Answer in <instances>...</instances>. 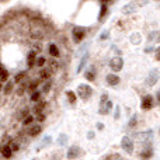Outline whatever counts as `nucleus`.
<instances>
[{
  "instance_id": "obj_3",
  "label": "nucleus",
  "mask_w": 160,
  "mask_h": 160,
  "mask_svg": "<svg viewBox=\"0 0 160 160\" xmlns=\"http://www.w3.org/2000/svg\"><path fill=\"white\" fill-rule=\"evenodd\" d=\"M121 146H122V149H124L125 152L131 153L133 150V142L131 141L129 138H124L122 139V142H121Z\"/></svg>"
},
{
  "instance_id": "obj_22",
  "label": "nucleus",
  "mask_w": 160,
  "mask_h": 160,
  "mask_svg": "<svg viewBox=\"0 0 160 160\" xmlns=\"http://www.w3.org/2000/svg\"><path fill=\"white\" fill-rule=\"evenodd\" d=\"M32 117H31V115H28V117H25V118H24V121H22V122H24V125H30L31 124V122H32Z\"/></svg>"
},
{
  "instance_id": "obj_21",
  "label": "nucleus",
  "mask_w": 160,
  "mask_h": 160,
  "mask_svg": "<svg viewBox=\"0 0 160 160\" xmlns=\"http://www.w3.org/2000/svg\"><path fill=\"white\" fill-rule=\"evenodd\" d=\"M86 78H87L88 80H94V78H96V73L93 75V70H88V72L86 73Z\"/></svg>"
},
{
  "instance_id": "obj_7",
  "label": "nucleus",
  "mask_w": 160,
  "mask_h": 160,
  "mask_svg": "<svg viewBox=\"0 0 160 160\" xmlns=\"http://www.w3.org/2000/svg\"><path fill=\"white\" fill-rule=\"evenodd\" d=\"M142 107L145 108V110H149V108H152L153 107V100H152V97L150 96H146L143 98V102H142Z\"/></svg>"
},
{
  "instance_id": "obj_1",
  "label": "nucleus",
  "mask_w": 160,
  "mask_h": 160,
  "mask_svg": "<svg viewBox=\"0 0 160 160\" xmlns=\"http://www.w3.org/2000/svg\"><path fill=\"white\" fill-rule=\"evenodd\" d=\"M78 91H79V94H80V97H82V98H88V97L91 96V93H93L91 87H90V86H87V84L79 86Z\"/></svg>"
},
{
  "instance_id": "obj_5",
  "label": "nucleus",
  "mask_w": 160,
  "mask_h": 160,
  "mask_svg": "<svg viewBox=\"0 0 160 160\" xmlns=\"http://www.w3.org/2000/svg\"><path fill=\"white\" fill-rule=\"evenodd\" d=\"M80 148H78V146H72L69 149V152H68V158L69 159H76V158H79L80 156Z\"/></svg>"
},
{
  "instance_id": "obj_8",
  "label": "nucleus",
  "mask_w": 160,
  "mask_h": 160,
  "mask_svg": "<svg viewBox=\"0 0 160 160\" xmlns=\"http://www.w3.org/2000/svg\"><path fill=\"white\" fill-rule=\"evenodd\" d=\"M39 132H41V127L39 125H34V127H31L28 129V135L30 136H37Z\"/></svg>"
},
{
  "instance_id": "obj_25",
  "label": "nucleus",
  "mask_w": 160,
  "mask_h": 160,
  "mask_svg": "<svg viewBox=\"0 0 160 160\" xmlns=\"http://www.w3.org/2000/svg\"><path fill=\"white\" fill-rule=\"evenodd\" d=\"M37 119H38L39 122H42V121H44V119H45V115H44V114H42V112H38V115H37Z\"/></svg>"
},
{
  "instance_id": "obj_11",
  "label": "nucleus",
  "mask_w": 160,
  "mask_h": 160,
  "mask_svg": "<svg viewBox=\"0 0 160 160\" xmlns=\"http://www.w3.org/2000/svg\"><path fill=\"white\" fill-rule=\"evenodd\" d=\"M34 63H35V51H31L28 55V66H34Z\"/></svg>"
},
{
  "instance_id": "obj_26",
  "label": "nucleus",
  "mask_w": 160,
  "mask_h": 160,
  "mask_svg": "<svg viewBox=\"0 0 160 160\" xmlns=\"http://www.w3.org/2000/svg\"><path fill=\"white\" fill-rule=\"evenodd\" d=\"M24 76H25V73H24V72H20V75L16 78V83H17V82H20V80L24 78Z\"/></svg>"
},
{
  "instance_id": "obj_28",
  "label": "nucleus",
  "mask_w": 160,
  "mask_h": 160,
  "mask_svg": "<svg viewBox=\"0 0 160 160\" xmlns=\"http://www.w3.org/2000/svg\"><path fill=\"white\" fill-rule=\"evenodd\" d=\"M51 88V83H45V86H44V91H48Z\"/></svg>"
},
{
  "instance_id": "obj_4",
  "label": "nucleus",
  "mask_w": 160,
  "mask_h": 160,
  "mask_svg": "<svg viewBox=\"0 0 160 160\" xmlns=\"http://www.w3.org/2000/svg\"><path fill=\"white\" fill-rule=\"evenodd\" d=\"M73 37H75V41L76 42H80L83 38H84V30H83V28L76 27L75 30H73Z\"/></svg>"
},
{
  "instance_id": "obj_10",
  "label": "nucleus",
  "mask_w": 160,
  "mask_h": 160,
  "mask_svg": "<svg viewBox=\"0 0 160 160\" xmlns=\"http://www.w3.org/2000/svg\"><path fill=\"white\" fill-rule=\"evenodd\" d=\"M0 78H2L3 80H7V79H8V72H7V69H6V68L3 66L2 63H0Z\"/></svg>"
},
{
  "instance_id": "obj_24",
  "label": "nucleus",
  "mask_w": 160,
  "mask_h": 160,
  "mask_svg": "<svg viewBox=\"0 0 160 160\" xmlns=\"http://www.w3.org/2000/svg\"><path fill=\"white\" fill-rule=\"evenodd\" d=\"M10 149L13 150V152H17V150H18V143H16V142H13V143L10 145Z\"/></svg>"
},
{
  "instance_id": "obj_12",
  "label": "nucleus",
  "mask_w": 160,
  "mask_h": 160,
  "mask_svg": "<svg viewBox=\"0 0 160 160\" xmlns=\"http://www.w3.org/2000/svg\"><path fill=\"white\" fill-rule=\"evenodd\" d=\"M49 53L52 56H59V49H58V47L56 45H53V44H51L49 45Z\"/></svg>"
},
{
  "instance_id": "obj_27",
  "label": "nucleus",
  "mask_w": 160,
  "mask_h": 160,
  "mask_svg": "<svg viewBox=\"0 0 160 160\" xmlns=\"http://www.w3.org/2000/svg\"><path fill=\"white\" fill-rule=\"evenodd\" d=\"M49 63H51V66H52L53 69H56V68H58V63H56V61H49Z\"/></svg>"
},
{
  "instance_id": "obj_9",
  "label": "nucleus",
  "mask_w": 160,
  "mask_h": 160,
  "mask_svg": "<svg viewBox=\"0 0 160 160\" xmlns=\"http://www.w3.org/2000/svg\"><path fill=\"white\" fill-rule=\"evenodd\" d=\"M2 155L4 156V158H11V155H13V150L10 149V146H7V145H6V146H2Z\"/></svg>"
},
{
  "instance_id": "obj_14",
  "label": "nucleus",
  "mask_w": 160,
  "mask_h": 160,
  "mask_svg": "<svg viewBox=\"0 0 160 160\" xmlns=\"http://www.w3.org/2000/svg\"><path fill=\"white\" fill-rule=\"evenodd\" d=\"M105 160H125L124 158H122L121 155H117V153H114V155H110L105 158Z\"/></svg>"
},
{
  "instance_id": "obj_19",
  "label": "nucleus",
  "mask_w": 160,
  "mask_h": 160,
  "mask_svg": "<svg viewBox=\"0 0 160 160\" xmlns=\"http://www.w3.org/2000/svg\"><path fill=\"white\" fill-rule=\"evenodd\" d=\"M68 98H69L70 102H76V96H75V93H72V91H68Z\"/></svg>"
},
{
  "instance_id": "obj_16",
  "label": "nucleus",
  "mask_w": 160,
  "mask_h": 160,
  "mask_svg": "<svg viewBox=\"0 0 160 160\" xmlns=\"http://www.w3.org/2000/svg\"><path fill=\"white\" fill-rule=\"evenodd\" d=\"M39 98H41V93L39 91H34L32 96H31V100L32 101H39Z\"/></svg>"
},
{
  "instance_id": "obj_13",
  "label": "nucleus",
  "mask_w": 160,
  "mask_h": 160,
  "mask_svg": "<svg viewBox=\"0 0 160 160\" xmlns=\"http://www.w3.org/2000/svg\"><path fill=\"white\" fill-rule=\"evenodd\" d=\"M49 76H51V69H42L41 70V75H39L41 79H48Z\"/></svg>"
},
{
  "instance_id": "obj_18",
  "label": "nucleus",
  "mask_w": 160,
  "mask_h": 160,
  "mask_svg": "<svg viewBox=\"0 0 160 160\" xmlns=\"http://www.w3.org/2000/svg\"><path fill=\"white\" fill-rule=\"evenodd\" d=\"M45 63V58H42V56H39V58L35 59V65L37 66H44Z\"/></svg>"
},
{
  "instance_id": "obj_6",
  "label": "nucleus",
  "mask_w": 160,
  "mask_h": 160,
  "mask_svg": "<svg viewBox=\"0 0 160 160\" xmlns=\"http://www.w3.org/2000/svg\"><path fill=\"white\" fill-rule=\"evenodd\" d=\"M107 83L110 86H117L119 83V78L117 75H112V73H111V75L107 76Z\"/></svg>"
},
{
  "instance_id": "obj_23",
  "label": "nucleus",
  "mask_w": 160,
  "mask_h": 160,
  "mask_svg": "<svg viewBox=\"0 0 160 160\" xmlns=\"http://www.w3.org/2000/svg\"><path fill=\"white\" fill-rule=\"evenodd\" d=\"M37 86H38V82L35 80V82H31V83H30V86H28L27 88H28V90H34V88H35Z\"/></svg>"
},
{
  "instance_id": "obj_2",
  "label": "nucleus",
  "mask_w": 160,
  "mask_h": 160,
  "mask_svg": "<svg viewBox=\"0 0 160 160\" xmlns=\"http://www.w3.org/2000/svg\"><path fill=\"white\" fill-rule=\"evenodd\" d=\"M110 66L114 72H119V70L122 69V66H124V62H122L121 58H114L112 61L110 62Z\"/></svg>"
},
{
  "instance_id": "obj_15",
  "label": "nucleus",
  "mask_w": 160,
  "mask_h": 160,
  "mask_svg": "<svg viewBox=\"0 0 160 160\" xmlns=\"http://www.w3.org/2000/svg\"><path fill=\"white\" fill-rule=\"evenodd\" d=\"M44 107H45V102H44V101H41L39 104H37V105H35L34 111H35V112H41V111L44 110Z\"/></svg>"
},
{
  "instance_id": "obj_17",
  "label": "nucleus",
  "mask_w": 160,
  "mask_h": 160,
  "mask_svg": "<svg viewBox=\"0 0 160 160\" xmlns=\"http://www.w3.org/2000/svg\"><path fill=\"white\" fill-rule=\"evenodd\" d=\"M141 158L142 159H150L152 158V150H145V153H141Z\"/></svg>"
},
{
  "instance_id": "obj_20",
  "label": "nucleus",
  "mask_w": 160,
  "mask_h": 160,
  "mask_svg": "<svg viewBox=\"0 0 160 160\" xmlns=\"http://www.w3.org/2000/svg\"><path fill=\"white\" fill-rule=\"evenodd\" d=\"M13 90V83H7V84H6V88H4V93L6 94H10V91Z\"/></svg>"
}]
</instances>
